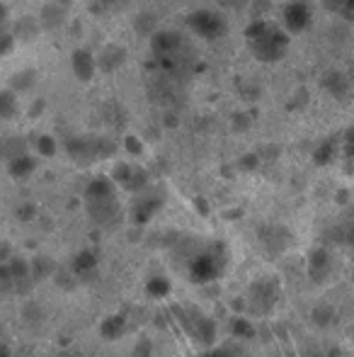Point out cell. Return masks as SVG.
I'll return each instance as SVG.
<instances>
[{
	"mask_svg": "<svg viewBox=\"0 0 354 357\" xmlns=\"http://www.w3.org/2000/svg\"><path fill=\"white\" fill-rule=\"evenodd\" d=\"M332 270V260L330 255H328L325 248H316L311 253V260H308V273H311V278L316 280V282H323V280L330 275Z\"/></svg>",
	"mask_w": 354,
	"mask_h": 357,
	"instance_id": "6",
	"label": "cell"
},
{
	"mask_svg": "<svg viewBox=\"0 0 354 357\" xmlns=\"http://www.w3.org/2000/svg\"><path fill=\"white\" fill-rule=\"evenodd\" d=\"M202 357H238V355L233 353V350H228V348H216V350H211V353H207Z\"/></svg>",
	"mask_w": 354,
	"mask_h": 357,
	"instance_id": "14",
	"label": "cell"
},
{
	"mask_svg": "<svg viewBox=\"0 0 354 357\" xmlns=\"http://www.w3.org/2000/svg\"><path fill=\"white\" fill-rule=\"evenodd\" d=\"M15 112V100L10 93H0V117H10Z\"/></svg>",
	"mask_w": 354,
	"mask_h": 357,
	"instance_id": "13",
	"label": "cell"
},
{
	"mask_svg": "<svg viewBox=\"0 0 354 357\" xmlns=\"http://www.w3.org/2000/svg\"><path fill=\"white\" fill-rule=\"evenodd\" d=\"M102 3H107V5H114V3H122V0H102Z\"/></svg>",
	"mask_w": 354,
	"mask_h": 357,
	"instance_id": "18",
	"label": "cell"
},
{
	"mask_svg": "<svg viewBox=\"0 0 354 357\" xmlns=\"http://www.w3.org/2000/svg\"><path fill=\"white\" fill-rule=\"evenodd\" d=\"M189 29L202 39H218L226 32V22L214 10H199L189 17Z\"/></svg>",
	"mask_w": 354,
	"mask_h": 357,
	"instance_id": "5",
	"label": "cell"
},
{
	"mask_svg": "<svg viewBox=\"0 0 354 357\" xmlns=\"http://www.w3.org/2000/svg\"><path fill=\"white\" fill-rule=\"evenodd\" d=\"M156 209H158V202L151 199V195H138L136 204H134V209H131V216H136L138 224H146V221L156 214Z\"/></svg>",
	"mask_w": 354,
	"mask_h": 357,
	"instance_id": "8",
	"label": "cell"
},
{
	"mask_svg": "<svg viewBox=\"0 0 354 357\" xmlns=\"http://www.w3.org/2000/svg\"><path fill=\"white\" fill-rule=\"evenodd\" d=\"M122 333H124V319H122V316H109V319L102 324V335H104V338L114 340V338H119Z\"/></svg>",
	"mask_w": 354,
	"mask_h": 357,
	"instance_id": "11",
	"label": "cell"
},
{
	"mask_svg": "<svg viewBox=\"0 0 354 357\" xmlns=\"http://www.w3.org/2000/svg\"><path fill=\"white\" fill-rule=\"evenodd\" d=\"M250 42H252L255 56L262 59V61H274V59L282 56L284 49H287V37L274 27H260L252 34Z\"/></svg>",
	"mask_w": 354,
	"mask_h": 357,
	"instance_id": "4",
	"label": "cell"
},
{
	"mask_svg": "<svg viewBox=\"0 0 354 357\" xmlns=\"http://www.w3.org/2000/svg\"><path fill=\"white\" fill-rule=\"evenodd\" d=\"M39 151H42L44 155L54 153V146H51V142H49V137H42V142H39Z\"/></svg>",
	"mask_w": 354,
	"mask_h": 357,
	"instance_id": "15",
	"label": "cell"
},
{
	"mask_svg": "<svg viewBox=\"0 0 354 357\" xmlns=\"http://www.w3.org/2000/svg\"><path fill=\"white\" fill-rule=\"evenodd\" d=\"M95 270H97V255L90 253V250H83V253H78L76 258H73V273L78 275V278H90V275H95Z\"/></svg>",
	"mask_w": 354,
	"mask_h": 357,
	"instance_id": "7",
	"label": "cell"
},
{
	"mask_svg": "<svg viewBox=\"0 0 354 357\" xmlns=\"http://www.w3.org/2000/svg\"><path fill=\"white\" fill-rule=\"evenodd\" d=\"M0 357H8V348H0Z\"/></svg>",
	"mask_w": 354,
	"mask_h": 357,
	"instance_id": "17",
	"label": "cell"
},
{
	"mask_svg": "<svg viewBox=\"0 0 354 357\" xmlns=\"http://www.w3.org/2000/svg\"><path fill=\"white\" fill-rule=\"evenodd\" d=\"M73 71H76L81 78H90V73L95 71V61L92 56L86 52H78L76 56H73Z\"/></svg>",
	"mask_w": 354,
	"mask_h": 357,
	"instance_id": "10",
	"label": "cell"
},
{
	"mask_svg": "<svg viewBox=\"0 0 354 357\" xmlns=\"http://www.w3.org/2000/svg\"><path fill=\"white\" fill-rule=\"evenodd\" d=\"M148 291H151L153 296H166L168 291H170V284H168L166 278H153L151 282H148Z\"/></svg>",
	"mask_w": 354,
	"mask_h": 357,
	"instance_id": "12",
	"label": "cell"
},
{
	"mask_svg": "<svg viewBox=\"0 0 354 357\" xmlns=\"http://www.w3.org/2000/svg\"><path fill=\"white\" fill-rule=\"evenodd\" d=\"M287 27H291V29H303L306 27V22L311 20V13H308V8L306 5H301V3H293V5H289L287 8Z\"/></svg>",
	"mask_w": 354,
	"mask_h": 357,
	"instance_id": "9",
	"label": "cell"
},
{
	"mask_svg": "<svg viewBox=\"0 0 354 357\" xmlns=\"http://www.w3.org/2000/svg\"><path fill=\"white\" fill-rule=\"evenodd\" d=\"M153 54H156V61L161 63V68L166 71V75L170 78H182L184 73L192 71L194 63V54L189 42L177 32H161L156 34L151 44Z\"/></svg>",
	"mask_w": 354,
	"mask_h": 357,
	"instance_id": "1",
	"label": "cell"
},
{
	"mask_svg": "<svg viewBox=\"0 0 354 357\" xmlns=\"http://www.w3.org/2000/svg\"><path fill=\"white\" fill-rule=\"evenodd\" d=\"M86 204L90 219L102 229H112L122 221V207H119L117 192H114V183L107 178H97L90 183L86 192Z\"/></svg>",
	"mask_w": 354,
	"mask_h": 357,
	"instance_id": "2",
	"label": "cell"
},
{
	"mask_svg": "<svg viewBox=\"0 0 354 357\" xmlns=\"http://www.w3.org/2000/svg\"><path fill=\"white\" fill-rule=\"evenodd\" d=\"M223 268H226V253L221 245H211L189 260V278L194 282H214L221 278Z\"/></svg>",
	"mask_w": 354,
	"mask_h": 357,
	"instance_id": "3",
	"label": "cell"
},
{
	"mask_svg": "<svg viewBox=\"0 0 354 357\" xmlns=\"http://www.w3.org/2000/svg\"><path fill=\"white\" fill-rule=\"evenodd\" d=\"M345 241L354 248V221H350V224L345 226Z\"/></svg>",
	"mask_w": 354,
	"mask_h": 357,
	"instance_id": "16",
	"label": "cell"
}]
</instances>
